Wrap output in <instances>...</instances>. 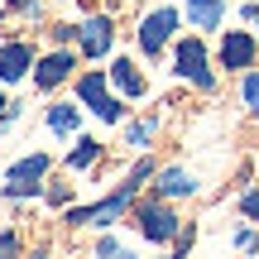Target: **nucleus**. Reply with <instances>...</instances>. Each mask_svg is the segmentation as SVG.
Returning a JSON list of instances; mask_svg holds the SVG:
<instances>
[{"instance_id":"nucleus-14","label":"nucleus","mask_w":259,"mask_h":259,"mask_svg":"<svg viewBox=\"0 0 259 259\" xmlns=\"http://www.w3.org/2000/svg\"><path fill=\"white\" fill-rule=\"evenodd\" d=\"M48 125H53L58 135H72L77 130V106H53V111H48Z\"/></svg>"},{"instance_id":"nucleus-6","label":"nucleus","mask_w":259,"mask_h":259,"mask_svg":"<svg viewBox=\"0 0 259 259\" xmlns=\"http://www.w3.org/2000/svg\"><path fill=\"white\" fill-rule=\"evenodd\" d=\"M173 24H178V15H173V10H154V15H149L144 24H139V48H144V53L154 58L158 48L168 44V34H173Z\"/></svg>"},{"instance_id":"nucleus-18","label":"nucleus","mask_w":259,"mask_h":259,"mask_svg":"<svg viewBox=\"0 0 259 259\" xmlns=\"http://www.w3.org/2000/svg\"><path fill=\"white\" fill-rule=\"evenodd\" d=\"M240 206H245V211H250L254 221H259V192H245V202H240Z\"/></svg>"},{"instance_id":"nucleus-15","label":"nucleus","mask_w":259,"mask_h":259,"mask_svg":"<svg viewBox=\"0 0 259 259\" xmlns=\"http://www.w3.org/2000/svg\"><path fill=\"white\" fill-rule=\"evenodd\" d=\"M96 154H101V144H96V139H82V144H77V154H72V168H92Z\"/></svg>"},{"instance_id":"nucleus-9","label":"nucleus","mask_w":259,"mask_h":259,"mask_svg":"<svg viewBox=\"0 0 259 259\" xmlns=\"http://www.w3.org/2000/svg\"><path fill=\"white\" fill-rule=\"evenodd\" d=\"M67 72H72V58H67V53H53V58H44V63H38L34 82H38V87L48 92V87H58V82H63Z\"/></svg>"},{"instance_id":"nucleus-1","label":"nucleus","mask_w":259,"mask_h":259,"mask_svg":"<svg viewBox=\"0 0 259 259\" xmlns=\"http://www.w3.org/2000/svg\"><path fill=\"white\" fill-rule=\"evenodd\" d=\"M144 173H149V168L139 163L135 173H130V183H120V192H115V197H106V202H96V206H82V211H67V221H72V226H111L115 216L130 206V197H135V187H139V178H144Z\"/></svg>"},{"instance_id":"nucleus-10","label":"nucleus","mask_w":259,"mask_h":259,"mask_svg":"<svg viewBox=\"0 0 259 259\" xmlns=\"http://www.w3.org/2000/svg\"><path fill=\"white\" fill-rule=\"evenodd\" d=\"M29 44H10L5 53H0V77H5V82H19V77H24V67H29Z\"/></svg>"},{"instance_id":"nucleus-12","label":"nucleus","mask_w":259,"mask_h":259,"mask_svg":"<svg viewBox=\"0 0 259 259\" xmlns=\"http://www.w3.org/2000/svg\"><path fill=\"white\" fill-rule=\"evenodd\" d=\"M111 77L120 82L125 96H144V77L135 72V63H130V58H115V63H111Z\"/></svg>"},{"instance_id":"nucleus-19","label":"nucleus","mask_w":259,"mask_h":259,"mask_svg":"<svg viewBox=\"0 0 259 259\" xmlns=\"http://www.w3.org/2000/svg\"><path fill=\"white\" fill-rule=\"evenodd\" d=\"M10 115H15V111H10V101L0 96V120H10Z\"/></svg>"},{"instance_id":"nucleus-7","label":"nucleus","mask_w":259,"mask_h":259,"mask_svg":"<svg viewBox=\"0 0 259 259\" xmlns=\"http://www.w3.org/2000/svg\"><path fill=\"white\" fill-rule=\"evenodd\" d=\"M77 38H82V53H87V58H101L106 48H111L115 29H111V19H101V15H96V19H87V24L77 29Z\"/></svg>"},{"instance_id":"nucleus-5","label":"nucleus","mask_w":259,"mask_h":259,"mask_svg":"<svg viewBox=\"0 0 259 259\" xmlns=\"http://www.w3.org/2000/svg\"><path fill=\"white\" fill-rule=\"evenodd\" d=\"M48 173V154H29V158H19L15 168H10V187H5V197H29L38 187V178Z\"/></svg>"},{"instance_id":"nucleus-4","label":"nucleus","mask_w":259,"mask_h":259,"mask_svg":"<svg viewBox=\"0 0 259 259\" xmlns=\"http://www.w3.org/2000/svg\"><path fill=\"white\" fill-rule=\"evenodd\" d=\"M178 72H183L187 82H197L202 92L216 87V77H211V67H206V53H202L197 38H183V44H178Z\"/></svg>"},{"instance_id":"nucleus-8","label":"nucleus","mask_w":259,"mask_h":259,"mask_svg":"<svg viewBox=\"0 0 259 259\" xmlns=\"http://www.w3.org/2000/svg\"><path fill=\"white\" fill-rule=\"evenodd\" d=\"M250 63H254V38L240 34V29L226 34L221 38V67H250Z\"/></svg>"},{"instance_id":"nucleus-2","label":"nucleus","mask_w":259,"mask_h":259,"mask_svg":"<svg viewBox=\"0 0 259 259\" xmlns=\"http://www.w3.org/2000/svg\"><path fill=\"white\" fill-rule=\"evenodd\" d=\"M77 92H82V101L92 106L101 120H120V115H125V106L115 101L111 92H106V72H87L82 82H77Z\"/></svg>"},{"instance_id":"nucleus-3","label":"nucleus","mask_w":259,"mask_h":259,"mask_svg":"<svg viewBox=\"0 0 259 259\" xmlns=\"http://www.w3.org/2000/svg\"><path fill=\"white\" fill-rule=\"evenodd\" d=\"M135 221H139V231H144L149 240H158V245L178 240V216L168 211L163 202H144V206H139V216H135Z\"/></svg>"},{"instance_id":"nucleus-13","label":"nucleus","mask_w":259,"mask_h":259,"mask_svg":"<svg viewBox=\"0 0 259 259\" xmlns=\"http://www.w3.org/2000/svg\"><path fill=\"white\" fill-rule=\"evenodd\" d=\"M187 19L197 29H216L221 24V0H187Z\"/></svg>"},{"instance_id":"nucleus-17","label":"nucleus","mask_w":259,"mask_h":259,"mask_svg":"<svg viewBox=\"0 0 259 259\" xmlns=\"http://www.w3.org/2000/svg\"><path fill=\"white\" fill-rule=\"evenodd\" d=\"M149 130H154L149 120H139V125H130V144H144V139H149Z\"/></svg>"},{"instance_id":"nucleus-11","label":"nucleus","mask_w":259,"mask_h":259,"mask_svg":"<svg viewBox=\"0 0 259 259\" xmlns=\"http://www.w3.org/2000/svg\"><path fill=\"white\" fill-rule=\"evenodd\" d=\"M158 192H163V197H192L197 192V178L183 173V168H168V173L158 178Z\"/></svg>"},{"instance_id":"nucleus-16","label":"nucleus","mask_w":259,"mask_h":259,"mask_svg":"<svg viewBox=\"0 0 259 259\" xmlns=\"http://www.w3.org/2000/svg\"><path fill=\"white\" fill-rule=\"evenodd\" d=\"M245 106H250V111L259 115V72H250V77H245Z\"/></svg>"}]
</instances>
